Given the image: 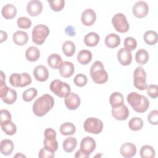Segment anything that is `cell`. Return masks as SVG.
<instances>
[{
    "label": "cell",
    "instance_id": "obj_50",
    "mask_svg": "<svg viewBox=\"0 0 158 158\" xmlns=\"http://www.w3.org/2000/svg\"><path fill=\"white\" fill-rule=\"evenodd\" d=\"M7 39V34L3 30L0 31V43H2Z\"/></svg>",
    "mask_w": 158,
    "mask_h": 158
},
{
    "label": "cell",
    "instance_id": "obj_46",
    "mask_svg": "<svg viewBox=\"0 0 158 158\" xmlns=\"http://www.w3.org/2000/svg\"><path fill=\"white\" fill-rule=\"evenodd\" d=\"M54 156V152L44 147L41 148L38 153V157L40 158H53Z\"/></svg>",
    "mask_w": 158,
    "mask_h": 158
},
{
    "label": "cell",
    "instance_id": "obj_40",
    "mask_svg": "<svg viewBox=\"0 0 158 158\" xmlns=\"http://www.w3.org/2000/svg\"><path fill=\"white\" fill-rule=\"evenodd\" d=\"M17 26L22 29H28L31 26V21L28 17H20L17 20Z\"/></svg>",
    "mask_w": 158,
    "mask_h": 158
},
{
    "label": "cell",
    "instance_id": "obj_17",
    "mask_svg": "<svg viewBox=\"0 0 158 158\" xmlns=\"http://www.w3.org/2000/svg\"><path fill=\"white\" fill-rule=\"evenodd\" d=\"M117 59L123 66L128 65L132 61V55L130 51L125 48H120L117 52Z\"/></svg>",
    "mask_w": 158,
    "mask_h": 158
},
{
    "label": "cell",
    "instance_id": "obj_42",
    "mask_svg": "<svg viewBox=\"0 0 158 158\" xmlns=\"http://www.w3.org/2000/svg\"><path fill=\"white\" fill-rule=\"evenodd\" d=\"M87 81L88 79L86 76L83 73L77 74L73 79L74 84L78 87H83L85 86L87 83Z\"/></svg>",
    "mask_w": 158,
    "mask_h": 158
},
{
    "label": "cell",
    "instance_id": "obj_47",
    "mask_svg": "<svg viewBox=\"0 0 158 158\" xmlns=\"http://www.w3.org/2000/svg\"><path fill=\"white\" fill-rule=\"evenodd\" d=\"M56 131L51 128H48L45 130L44 132V139L48 140H54L56 138Z\"/></svg>",
    "mask_w": 158,
    "mask_h": 158
},
{
    "label": "cell",
    "instance_id": "obj_7",
    "mask_svg": "<svg viewBox=\"0 0 158 158\" xmlns=\"http://www.w3.org/2000/svg\"><path fill=\"white\" fill-rule=\"evenodd\" d=\"M9 83L14 87L23 88L29 85L31 83V78L30 75L26 72L20 74L14 73L10 76Z\"/></svg>",
    "mask_w": 158,
    "mask_h": 158
},
{
    "label": "cell",
    "instance_id": "obj_48",
    "mask_svg": "<svg viewBox=\"0 0 158 158\" xmlns=\"http://www.w3.org/2000/svg\"><path fill=\"white\" fill-rule=\"evenodd\" d=\"M11 114L9 112V110L6 109H2L1 110L0 112V123L4 122V121H7V120H11Z\"/></svg>",
    "mask_w": 158,
    "mask_h": 158
},
{
    "label": "cell",
    "instance_id": "obj_22",
    "mask_svg": "<svg viewBox=\"0 0 158 158\" xmlns=\"http://www.w3.org/2000/svg\"><path fill=\"white\" fill-rule=\"evenodd\" d=\"M1 14L6 19H12L17 14V8L12 4H7L2 7Z\"/></svg>",
    "mask_w": 158,
    "mask_h": 158
},
{
    "label": "cell",
    "instance_id": "obj_52",
    "mask_svg": "<svg viewBox=\"0 0 158 158\" xmlns=\"http://www.w3.org/2000/svg\"><path fill=\"white\" fill-rule=\"evenodd\" d=\"M14 157H26V156L22 154V153H19V152H17V154L14 155Z\"/></svg>",
    "mask_w": 158,
    "mask_h": 158
},
{
    "label": "cell",
    "instance_id": "obj_15",
    "mask_svg": "<svg viewBox=\"0 0 158 158\" xmlns=\"http://www.w3.org/2000/svg\"><path fill=\"white\" fill-rule=\"evenodd\" d=\"M112 117L117 120H125L129 116V109L125 104L112 108L111 110Z\"/></svg>",
    "mask_w": 158,
    "mask_h": 158
},
{
    "label": "cell",
    "instance_id": "obj_31",
    "mask_svg": "<svg viewBox=\"0 0 158 158\" xmlns=\"http://www.w3.org/2000/svg\"><path fill=\"white\" fill-rule=\"evenodd\" d=\"M77 146V140L74 137H69L63 141V149L66 152H72Z\"/></svg>",
    "mask_w": 158,
    "mask_h": 158
},
{
    "label": "cell",
    "instance_id": "obj_20",
    "mask_svg": "<svg viewBox=\"0 0 158 158\" xmlns=\"http://www.w3.org/2000/svg\"><path fill=\"white\" fill-rule=\"evenodd\" d=\"M60 75L64 78H69L75 72L74 65L69 61L62 62L61 65L59 68Z\"/></svg>",
    "mask_w": 158,
    "mask_h": 158
},
{
    "label": "cell",
    "instance_id": "obj_27",
    "mask_svg": "<svg viewBox=\"0 0 158 158\" xmlns=\"http://www.w3.org/2000/svg\"><path fill=\"white\" fill-rule=\"evenodd\" d=\"M47 61L48 65L53 69H59L62 63L61 56L56 53L49 55L48 57Z\"/></svg>",
    "mask_w": 158,
    "mask_h": 158
},
{
    "label": "cell",
    "instance_id": "obj_29",
    "mask_svg": "<svg viewBox=\"0 0 158 158\" xmlns=\"http://www.w3.org/2000/svg\"><path fill=\"white\" fill-rule=\"evenodd\" d=\"M1 127L2 130L7 135L12 136L17 131V127L11 120L4 121L1 122Z\"/></svg>",
    "mask_w": 158,
    "mask_h": 158
},
{
    "label": "cell",
    "instance_id": "obj_49",
    "mask_svg": "<svg viewBox=\"0 0 158 158\" xmlns=\"http://www.w3.org/2000/svg\"><path fill=\"white\" fill-rule=\"evenodd\" d=\"M89 157V155L85 153L80 149L78 150L75 154V158H88Z\"/></svg>",
    "mask_w": 158,
    "mask_h": 158
},
{
    "label": "cell",
    "instance_id": "obj_13",
    "mask_svg": "<svg viewBox=\"0 0 158 158\" xmlns=\"http://www.w3.org/2000/svg\"><path fill=\"white\" fill-rule=\"evenodd\" d=\"M65 106L69 110H75L80 105V98L78 94L74 93H70L64 99Z\"/></svg>",
    "mask_w": 158,
    "mask_h": 158
},
{
    "label": "cell",
    "instance_id": "obj_16",
    "mask_svg": "<svg viewBox=\"0 0 158 158\" xmlns=\"http://www.w3.org/2000/svg\"><path fill=\"white\" fill-rule=\"evenodd\" d=\"M96 14L92 9H85L81 15V21L85 26H91L96 21Z\"/></svg>",
    "mask_w": 158,
    "mask_h": 158
},
{
    "label": "cell",
    "instance_id": "obj_2",
    "mask_svg": "<svg viewBox=\"0 0 158 158\" xmlns=\"http://www.w3.org/2000/svg\"><path fill=\"white\" fill-rule=\"evenodd\" d=\"M127 100L133 109L138 113H143L149 107V99L137 92H131L127 95Z\"/></svg>",
    "mask_w": 158,
    "mask_h": 158
},
{
    "label": "cell",
    "instance_id": "obj_30",
    "mask_svg": "<svg viewBox=\"0 0 158 158\" xmlns=\"http://www.w3.org/2000/svg\"><path fill=\"white\" fill-rule=\"evenodd\" d=\"M77 59L80 64L82 65H86L90 62L92 59V53L89 50L83 49L78 53Z\"/></svg>",
    "mask_w": 158,
    "mask_h": 158
},
{
    "label": "cell",
    "instance_id": "obj_37",
    "mask_svg": "<svg viewBox=\"0 0 158 158\" xmlns=\"http://www.w3.org/2000/svg\"><path fill=\"white\" fill-rule=\"evenodd\" d=\"M128 127L133 131L140 130L143 127V121L140 117H133L129 121Z\"/></svg>",
    "mask_w": 158,
    "mask_h": 158
},
{
    "label": "cell",
    "instance_id": "obj_14",
    "mask_svg": "<svg viewBox=\"0 0 158 158\" xmlns=\"http://www.w3.org/2000/svg\"><path fill=\"white\" fill-rule=\"evenodd\" d=\"M43 10V4L38 0H31L27 6V13L33 17L38 15Z\"/></svg>",
    "mask_w": 158,
    "mask_h": 158
},
{
    "label": "cell",
    "instance_id": "obj_18",
    "mask_svg": "<svg viewBox=\"0 0 158 158\" xmlns=\"http://www.w3.org/2000/svg\"><path fill=\"white\" fill-rule=\"evenodd\" d=\"M35 79L40 82L46 81L49 77V71L46 67L43 65L36 66L33 72Z\"/></svg>",
    "mask_w": 158,
    "mask_h": 158
},
{
    "label": "cell",
    "instance_id": "obj_11",
    "mask_svg": "<svg viewBox=\"0 0 158 158\" xmlns=\"http://www.w3.org/2000/svg\"><path fill=\"white\" fill-rule=\"evenodd\" d=\"M132 12L138 18L145 17L149 12V6L144 1H137L133 6Z\"/></svg>",
    "mask_w": 158,
    "mask_h": 158
},
{
    "label": "cell",
    "instance_id": "obj_33",
    "mask_svg": "<svg viewBox=\"0 0 158 158\" xmlns=\"http://www.w3.org/2000/svg\"><path fill=\"white\" fill-rule=\"evenodd\" d=\"M76 131L75 126L71 122H65L60 127V132L62 135H72Z\"/></svg>",
    "mask_w": 158,
    "mask_h": 158
},
{
    "label": "cell",
    "instance_id": "obj_10",
    "mask_svg": "<svg viewBox=\"0 0 158 158\" xmlns=\"http://www.w3.org/2000/svg\"><path fill=\"white\" fill-rule=\"evenodd\" d=\"M112 23L115 30L121 33L127 32L130 28L126 16L122 13L115 14L112 19Z\"/></svg>",
    "mask_w": 158,
    "mask_h": 158
},
{
    "label": "cell",
    "instance_id": "obj_32",
    "mask_svg": "<svg viewBox=\"0 0 158 158\" xmlns=\"http://www.w3.org/2000/svg\"><path fill=\"white\" fill-rule=\"evenodd\" d=\"M149 54L148 52L144 49H140L136 52L135 60L136 62L140 65H144L146 64L149 60Z\"/></svg>",
    "mask_w": 158,
    "mask_h": 158
},
{
    "label": "cell",
    "instance_id": "obj_21",
    "mask_svg": "<svg viewBox=\"0 0 158 158\" xmlns=\"http://www.w3.org/2000/svg\"><path fill=\"white\" fill-rule=\"evenodd\" d=\"M12 38L13 41L15 44L22 46L27 43L28 41V35L27 32L19 30L13 34Z\"/></svg>",
    "mask_w": 158,
    "mask_h": 158
},
{
    "label": "cell",
    "instance_id": "obj_41",
    "mask_svg": "<svg viewBox=\"0 0 158 158\" xmlns=\"http://www.w3.org/2000/svg\"><path fill=\"white\" fill-rule=\"evenodd\" d=\"M124 46L125 48L127 49L130 51H132L135 50L137 46L136 40L134 38L131 36L127 37L124 40Z\"/></svg>",
    "mask_w": 158,
    "mask_h": 158
},
{
    "label": "cell",
    "instance_id": "obj_9",
    "mask_svg": "<svg viewBox=\"0 0 158 158\" xmlns=\"http://www.w3.org/2000/svg\"><path fill=\"white\" fill-rule=\"evenodd\" d=\"M133 84L137 89L141 91L146 89L148 86L146 83V73L141 66L137 67L134 70Z\"/></svg>",
    "mask_w": 158,
    "mask_h": 158
},
{
    "label": "cell",
    "instance_id": "obj_4",
    "mask_svg": "<svg viewBox=\"0 0 158 158\" xmlns=\"http://www.w3.org/2000/svg\"><path fill=\"white\" fill-rule=\"evenodd\" d=\"M90 76L96 84H103L108 80L107 72L105 70L103 64L99 60L95 61L90 69Z\"/></svg>",
    "mask_w": 158,
    "mask_h": 158
},
{
    "label": "cell",
    "instance_id": "obj_1",
    "mask_svg": "<svg viewBox=\"0 0 158 158\" xmlns=\"http://www.w3.org/2000/svg\"><path fill=\"white\" fill-rule=\"evenodd\" d=\"M54 99L49 94H44L37 98L33 105V112L37 117L45 115L54 106Z\"/></svg>",
    "mask_w": 158,
    "mask_h": 158
},
{
    "label": "cell",
    "instance_id": "obj_45",
    "mask_svg": "<svg viewBox=\"0 0 158 158\" xmlns=\"http://www.w3.org/2000/svg\"><path fill=\"white\" fill-rule=\"evenodd\" d=\"M148 120L151 125H157L158 124V111L152 110L148 115Z\"/></svg>",
    "mask_w": 158,
    "mask_h": 158
},
{
    "label": "cell",
    "instance_id": "obj_8",
    "mask_svg": "<svg viewBox=\"0 0 158 158\" xmlns=\"http://www.w3.org/2000/svg\"><path fill=\"white\" fill-rule=\"evenodd\" d=\"M83 128L88 133L98 135L102 131L103 123L98 118L89 117L84 122Z\"/></svg>",
    "mask_w": 158,
    "mask_h": 158
},
{
    "label": "cell",
    "instance_id": "obj_24",
    "mask_svg": "<svg viewBox=\"0 0 158 158\" xmlns=\"http://www.w3.org/2000/svg\"><path fill=\"white\" fill-rule=\"evenodd\" d=\"M109 103L112 108L117 107L123 105V96L119 92H114L112 93L109 98Z\"/></svg>",
    "mask_w": 158,
    "mask_h": 158
},
{
    "label": "cell",
    "instance_id": "obj_35",
    "mask_svg": "<svg viewBox=\"0 0 158 158\" xmlns=\"http://www.w3.org/2000/svg\"><path fill=\"white\" fill-rule=\"evenodd\" d=\"M63 53L67 57L72 56L75 52V44L72 41H66L62 44Z\"/></svg>",
    "mask_w": 158,
    "mask_h": 158
},
{
    "label": "cell",
    "instance_id": "obj_5",
    "mask_svg": "<svg viewBox=\"0 0 158 158\" xmlns=\"http://www.w3.org/2000/svg\"><path fill=\"white\" fill-rule=\"evenodd\" d=\"M49 28L43 24H40L35 26L32 30V41L37 45L43 44L46 38L49 35Z\"/></svg>",
    "mask_w": 158,
    "mask_h": 158
},
{
    "label": "cell",
    "instance_id": "obj_6",
    "mask_svg": "<svg viewBox=\"0 0 158 158\" xmlns=\"http://www.w3.org/2000/svg\"><path fill=\"white\" fill-rule=\"evenodd\" d=\"M51 91L60 98H65L71 91L70 85L60 80H52L49 86Z\"/></svg>",
    "mask_w": 158,
    "mask_h": 158
},
{
    "label": "cell",
    "instance_id": "obj_23",
    "mask_svg": "<svg viewBox=\"0 0 158 158\" xmlns=\"http://www.w3.org/2000/svg\"><path fill=\"white\" fill-rule=\"evenodd\" d=\"M105 44L109 48H115L120 44V38L115 33H110L106 36Z\"/></svg>",
    "mask_w": 158,
    "mask_h": 158
},
{
    "label": "cell",
    "instance_id": "obj_28",
    "mask_svg": "<svg viewBox=\"0 0 158 158\" xmlns=\"http://www.w3.org/2000/svg\"><path fill=\"white\" fill-rule=\"evenodd\" d=\"M40 56V51L35 46L28 48L25 51V57L30 62L36 61Z\"/></svg>",
    "mask_w": 158,
    "mask_h": 158
},
{
    "label": "cell",
    "instance_id": "obj_25",
    "mask_svg": "<svg viewBox=\"0 0 158 158\" xmlns=\"http://www.w3.org/2000/svg\"><path fill=\"white\" fill-rule=\"evenodd\" d=\"M99 35L95 32H90L84 37V43L86 46L89 47L96 46L99 43Z\"/></svg>",
    "mask_w": 158,
    "mask_h": 158
},
{
    "label": "cell",
    "instance_id": "obj_36",
    "mask_svg": "<svg viewBox=\"0 0 158 158\" xmlns=\"http://www.w3.org/2000/svg\"><path fill=\"white\" fill-rule=\"evenodd\" d=\"M155 155V150L150 145H144L140 149V156L143 158H153Z\"/></svg>",
    "mask_w": 158,
    "mask_h": 158
},
{
    "label": "cell",
    "instance_id": "obj_51",
    "mask_svg": "<svg viewBox=\"0 0 158 158\" xmlns=\"http://www.w3.org/2000/svg\"><path fill=\"white\" fill-rule=\"evenodd\" d=\"M67 28H69V32L66 33L69 36H73L74 35H75V29L72 26H67Z\"/></svg>",
    "mask_w": 158,
    "mask_h": 158
},
{
    "label": "cell",
    "instance_id": "obj_44",
    "mask_svg": "<svg viewBox=\"0 0 158 158\" xmlns=\"http://www.w3.org/2000/svg\"><path fill=\"white\" fill-rule=\"evenodd\" d=\"M146 92L148 96L152 98L156 99L158 96V86L156 85H150L146 88Z\"/></svg>",
    "mask_w": 158,
    "mask_h": 158
},
{
    "label": "cell",
    "instance_id": "obj_43",
    "mask_svg": "<svg viewBox=\"0 0 158 158\" xmlns=\"http://www.w3.org/2000/svg\"><path fill=\"white\" fill-rule=\"evenodd\" d=\"M43 144L44 148L53 152H55L58 148V142L56 139L54 140H48L44 139L43 140Z\"/></svg>",
    "mask_w": 158,
    "mask_h": 158
},
{
    "label": "cell",
    "instance_id": "obj_26",
    "mask_svg": "<svg viewBox=\"0 0 158 158\" xmlns=\"http://www.w3.org/2000/svg\"><path fill=\"white\" fill-rule=\"evenodd\" d=\"M14 143L10 139H5L1 141L0 151L3 155L9 156L11 154L14 150Z\"/></svg>",
    "mask_w": 158,
    "mask_h": 158
},
{
    "label": "cell",
    "instance_id": "obj_38",
    "mask_svg": "<svg viewBox=\"0 0 158 158\" xmlns=\"http://www.w3.org/2000/svg\"><path fill=\"white\" fill-rule=\"evenodd\" d=\"M38 94V91L35 88H30L22 93V99L25 102L31 101Z\"/></svg>",
    "mask_w": 158,
    "mask_h": 158
},
{
    "label": "cell",
    "instance_id": "obj_39",
    "mask_svg": "<svg viewBox=\"0 0 158 158\" xmlns=\"http://www.w3.org/2000/svg\"><path fill=\"white\" fill-rule=\"evenodd\" d=\"M51 9L55 12H59L62 10L65 6V1L64 0H54L48 1Z\"/></svg>",
    "mask_w": 158,
    "mask_h": 158
},
{
    "label": "cell",
    "instance_id": "obj_3",
    "mask_svg": "<svg viewBox=\"0 0 158 158\" xmlns=\"http://www.w3.org/2000/svg\"><path fill=\"white\" fill-rule=\"evenodd\" d=\"M0 78V97L4 103L12 104L17 100V91L6 85L5 83L6 76L3 72H1Z\"/></svg>",
    "mask_w": 158,
    "mask_h": 158
},
{
    "label": "cell",
    "instance_id": "obj_19",
    "mask_svg": "<svg viewBox=\"0 0 158 158\" xmlns=\"http://www.w3.org/2000/svg\"><path fill=\"white\" fill-rule=\"evenodd\" d=\"M120 152L123 157H132L135 156L136 153V146L133 143L130 142L123 143L120 148Z\"/></svg>",
    "mask_w": 158,
    "mask_h": 158
},
{
    "label": "cell",
    "instance_id": "obj_34",
    "mask_svg": "<svg viewBox=\"0 0 158 158\" xmlns=\"http://www.w3.org/2000/svg\"><path fill=\"white\" fill-rule=\"evenodd\" d=\"M144 42L148 45H154L157 42V33L153 30L146 31L143 36Z\"/></svg>",
    "mask_w": 158,
    "mask_h": 158
},
{
    "label": "cell",
    "instance_id": "obj_12",
    "mask_svg": "<svg viewBox=\"0 0 158 158\" xmlns=\"http://www.w3.org/2000/svg\"><path fill=\"white\" fill-rule=\"evenodd\" d=\"M96 141L91 136H86L83 138L80 143V150L85 153L90 155L96 148Z\"/></svg>",
    "mask_w": 158,
    "mask_h": 158
}]
</instances>
